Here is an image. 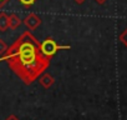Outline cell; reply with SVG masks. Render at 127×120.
<instances>
[{
	"instance_id": "cell-5",
	"label": "cell",
	"mask_w": 127,
	"mask_h": 120,
	"mask_svg": "<svg viewBox=\"0 0 127 120\" xmlns=\"http://www.w3.org/2000/svg\"><path fill=\"white\" fill-rule=\"evenodd\" d=\"M21 23H23L21 19L16 14H10L9 15V26H10V29H13V30L18 29L21 25Z\"/></svg>"
},
{
	"instance_id": "cell-8",
	"label": "cell",
	"mask_w": 127,
	"mask_h": 120,
	"mask_svg": "<svg viewBox=\"0 0 127 120\" xmlns=\"http://www.w3.org/2000/svg\"><path fill=\"white\" fill-rule=\"evenodd\" d=\"M8 49H9V46L6 45V43L3 39H0V56H3L8 51Z\"/></svg>"
},
{
	"instance_id": "cell-6",
	"label": "cell",
	"mask_w": 127,
	"mask_h": 120,
	"mask_svg": "<svg viewBox=\"0 0 127 120\" xmlns=\"http://www.w3.org/2000/svg\"><path fill=\"white\" fill-rule=\"evenodd\" d=\"M9 28V15L5 13H0V31L4 33Z\"/></svg>"
},
{
	"instance_id": "cell-12",
	"label": "cell",
	"mask_w": 127,
	"mask_h": 120,
	"mask_svg": "<svg viewBox=\"0 0 127 120\" xmlns=\"http://www.w3.org/2000/svg\"><path fill=\"white\" fill-rule=\"evenodd\" d=\"M95 1H96V3L98 4V5H103V4H105V3L107 1V0H95Z\"/></svg>"
},
{
	"instance_id": "cell-9",
	"label": "cell",
	"mask_w": 127,
	"mask_h": 120,
	"mask_svg": "<svg viewBox=\"0 0 127 120\" xmlns=\"http://www.w3.org/2000/svg\"><path fill=\"white\" fill-rule=\"evenodd\" d=\"M118 39H120V41H121V43L127 48V28L121 33V35H120V38H118Z\"/></svg>"
},
{
	"instance_id": "cell-10",
	"label": "cell",
	"mask_w": 127,
	"mask_h": 120,
	"mask_svg": "<svg viewBox=\"0 0 127 120\" xmlns=\"http://www.w3.org/2000/svg\"><path fill=\"white\" fill-rule=\"evenodd\" d=\"M9 1H10V0H0V10H1V9H3Z\"/></svg>"
},
{
	"instance_id": "cell-1",
	"label": "cell",
	"mask_w": 127,
	"mask_h": 120,
	"mask_svg": "<svg viewBox=\"0 0 127 120\" xmlns=\"http://www.w3.org/2000/svg\"><path fill=\"white\" fill-rule=\"evenodd\" d=\"M0 61H6L25 85L32 84L50 65V60L41 54L40 43L30 31H24L0 56Z\"/></svg>"
},
{
	"instance_id": "cell-11",
	"label": "cell",
	"mask_w": 127,
	"mask_h": 120,
	"mask_svg": "<svg viewBox=\"0 0 127 120\" xmlns=\"http://www.w3.org/2000/svg\"><path fill=\"white\" fill-rule=\"evenodd\" d=\"M5 120H20V119H19V118H16L15 115H9Z\"/></svg>"
},
{
	"instance_id": "cell-13",
	"label": "cell",
	"mask_w": 127,
	"mask_h": 120,
	"mask_svg": "<svg viewBox=\"0 0 127 120\" xmlns=\"http://www.w3.org/2000/svg\"><path fill=\"white\" fill-rule=\"evenodd\" d=\"M74 1L76 3V4H79V5H81V4H84L86 0H74Z\"/></svg>"
},
{
	"instance_id": "cell-7",
	"label": "cell",
	"mask_w": 127,
	"mask_h": 120,
	"mask_svg": "<svg viewBox=\"0 0 127 120\" xmlns=\"http://www.w3.org/2000/svg\"><path fill=\"white\" fill-rule=\"evenodd\" d=\"M18 1L24 6V8H26V9H29V8H31L36 1H37V0H18Z\"/></svg>"
},
{
	"instance_id": "cell-4",
	"label": "cell",
	"mask_w": 127,
	"mask_h": 120,
	"mask_svg": "<svg viewBox=\"0 0 127 120\" xmlns=\"http://www.w3.org/2000/svg\"><path fill=\"white\" fill-rule=\"evenodd\" d=\"M39 83H40V85H41L44 89H49V88H51V86L55 84V78H54L51 74H49V73H44V74L40 75Z\"/></svg>"
},
{
	"instance_id": "cell-2",
	"label": "cell",
	"mask_w": 127,
	"mask_h": 120,
	"mask_svg": "<svg viewBox=\"0 0 127 120\" xmlns=\"http://www.w3.org/2000/svg\"><path fill=\"white\" fill-rule=\"evenodd\" d=\"M66 49H70V45H59L52 38H46L44 41L40 43L41 54L50 61L59 50H66Z\"/></svg>"
},
{
	"instance_id": "cell-3",
	"label": "cell",
	"mask_w": 127,
	"mask_h": 120,
	"mask_svg": "<svg viewBox=\"0 0 127 120\" xmlns=\"http://www.w3.org/2000/svg\"><path fill=\"white\" fill-rule=\"evenodd\" d=\"M41 18L39 16V15H36L35 13H30L25 19H24V24H25V26L29 29V30H35V29H37L40 25H41Z\"/></svg>"
}]
</instances>
